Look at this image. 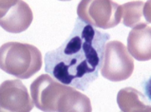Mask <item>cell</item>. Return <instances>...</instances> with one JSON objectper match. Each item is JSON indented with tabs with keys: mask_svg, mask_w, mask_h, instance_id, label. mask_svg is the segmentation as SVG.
I'll return each instance as SVG.
<instances>
[{
	"mask_svg": "<svg viewBox=\"0 0 151 112\" xmlns=\"http://www.w3.org/2000/svg\"><path fill=\"white\" fill-rule=\"evenodd\" d=\"M109 33L76 18L70 34L57 49L45 56V71L60 83L87 90L98 78Z\"/></svg>",
	"mask_w": 151,
	"mask_h": 112,
	"instance_id": "6da1fadb",
	"label": "cell"
},
{
	"mask_svg": "<svg viewBox=\"0 0 151 112\" xmlns=\"http://www.w3.org/2000/svg\"><path fill=\"white\" fill-rule=\"evenodd\" d=\"M0 67L18 79H29L42 67V54L36 47L20 42H8L0 49Z\"/></svg>",
	"mask_w": 151,
	"mask_h": 112,
	"instance_id": "7a4b0ae2",
	"label": "cell"
},
{
	"mask_svg": "<svg viewBox=\"0 0 151 112\" xmlns=\"http://www.w3.org/2000/svg\"><path fill=\"white\" fill-rule=\"evenodd\" d=\"M77 15L94 28L107 29L120 24L122 6L111 0H82L77 7Z\"/></svg>",
	"mask_w": 151,
	"mask_h": 112,
	"instance_id": "3957f363",
	"label": "cell"
},
{
	"mask_svg": "<svg viewBox=\"0 0 151 112\" xmlns=\"http://www.w3.org/2000/svg\"><path fill=\"white\" fill-rule=\"evenodd\" d=\"M100 70L104 78L111 82L124 81L132 75L134 61L122 42L113 40L106 43Z\"/></svg>",
	"mask_w": 151,
	"mask_h": 112,
	"instance_id": "277c9868",
	"label": "cell"
},
{
	"mask_svg": "<svg viewBox=\"0 0 151 112\" xmlns=\"http://www.w3.org/2000/svg\"><path fill=\"white\" fill-rule=\"evenodd\" d=\"M66 85L49 74H42L31 85V96L38 109L56 112L60 101L68 89Z\"/></svg>",
	"mask_w": 151,
	"mask_h": 112,
	"instance_id": "5b68a950",
	"label": "cell"
},
{
	"mask_svg": "<svg viewBox=\"0 0 151 112\" xmlns=\"http://www.w3.org/2000/svg\"><path fill=\"white\" fill-rule=\"evenodd\" d=\"M33 14L31 7L22 0L0 1V25L10 33H21L31 26Z\"/></svg>",
	"mask_w": 151,
	"mask_h": 112,
	"instance_id": "8992f818",
	"label": "cell"
},
{
	"mask_svg": "<svg viewBox=\"0 0 151 112\" xmlns=\"http://www.w3.org/2000/svg\"><path fill=\"white\" fill-rule=\"evenodd\" d=\"M20 80H7L0 87V107L3 111L29 112L34 103Z\"/></svg>",
	"mask_w": 151,
	"mask_h": 112,
	"instance_id": "52a82bcc",
	"label": "cell"
},
{
	"mask_svg": "<svg viewBox=\"0 0 151 112\" xmlns=\"http://www.w3.org/2000/svg\"><path fill=\"white\" fill-rule=\"evenodd\" d=\"M127 51L138 61H148L151 58V29L149 25L133 28L127 36Z\"/></svg>",
	"mask_w": 151,
	"mask_h": 112,
	"instance_id": "ba28073f",
	"label": "cell"
},
{
	"mask_svg": "<svg viewBox=\"0 0 151 112\" xmlns=\"http://www.w3.org/2000/svg\"><path fill=\"white\" fill-rule=\"evenodd\" d=\"M117 103L123 112H149L151 110L149 97L133 88L121 89L117 95Z\"/></svg>",
	"mask_w": 151,
	"mask_h": 112,
	"instance_id": "9c48e42d",
	"label": "cell"
},
{
	"mask_svg": "<svg viewBox=\"0 0 151 112\" xmlns=\"http://www.w3.org/2000/svg\"><path fill=\"white\" fill-rule=\"evenodd\" d=\"M122 18L124 26L135 28L150 24V1H130L122 6Z\"/></svg>",
	"mask_w": 151,
	"mask_h": 112,
	"instance_id": "30bf717a",
	"label": "cell"
},
{
	"mask_svg": "<svg viewBox=\"0 0 151 112\" xmlns=\"http://www.w3.org/2000/svg\"><path fill=\"white\" fill-rule=\"evenodd\" d=\"M92 106L89 98L76 88L70 87L63 95L57 112H91Z\"/></svg>",
	"mask_w": 151,
	"mask_h": 112,
	"instance_id": "8fae6325",
	"label": "cell"
}]
</instances>
